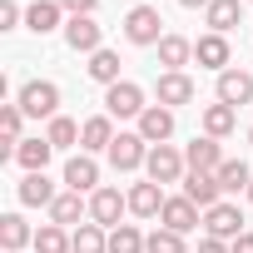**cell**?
I'll list each match as a JSON object with an SVG mask.
<instances>
[{
  "label": "cell",
  "mask_w": 253,
  "mask_h": 253,
  "mask_svg": "<svg viewBox=\"0 0 253 253\" xmlns=\"http://www.w3.org/2000/svg\"><path fill=\"white\" fill-rule=\"evenodd\" d=\"M15 104H20L30 119H55V114H60V84H50V80H25Z\"/></svg>",
  "instance_id": "obj_1"
},
{
  "label": "cell",
  "mask_w": 253,
  "mask_h": 253,
  "mask_svg": "<svg viewBox=\"0 0 253 253\" xmlns=\"http://www.w3.org/2000/svg\"><path fill=\"white\" fill-rule=\"evenodd\" d=\"M149 104H144V89L134 84V80H119V84H109L104 89V114L109 119H139Z\"/></svg>",
  "instance_id": "obj_2"
},
{
  "label": "cell",
  "mask_w": 253,
  "mask_h": 253,
  "mask_svg": "<svg viewBox=\"0 0 253 253\" xmlns=\"http://www.w3.org/2000/svg\"><path fill=\"white\" fill-rule=\"evenodd\" d=\"M149 149H154V144H144V134L134 129V134H114V144H109L104 154H109V164H114L119 174H134V169H144Z\"/></svg>",
  "instance_id": "obj_3"
},
{
  "label": "cell",
  "mask_w": 253,
  "mask_h": 253,
  "mask_svg": "<svg viewBox=\"0 0 253 253\" xmlns=\"http://www.w3.org/2000/svg\"><path fill=\"white\" fill-rule=\"evenodd\" d=\"M124 40L129 45H159L164 40V20L154 5H134L129 15H124Z\"/></svg>",
  "instance_id": "obj_4"
},
{
  "label": "cell",
  "mask_w": 253,
  "mask_h": 253,
  "mask_svg": "<svg viewBox=\"0 0 253 253\" xmlns=\"http://www.w3.org/2000/svg\"><path fill=\"white\" fill-rule=\"evenodd\" d=\"M124 213H129V194H119V189H94V194H89V223L119 228Z\"/></svg>",
  "instance_id": "obj_5"
},
{
  "label": "cell",
  "mask_w": 253,
  "mask_h": 253,
  "mask_svg": "<svg viewBox=\"0 0 253 253\" xmlns=\"http://www.w3.org/2000/svg\"><path fill=\"white\" fill-rule=\"evenodd\" d=\"M184 169H189V164H184V154H179L174 144H154L149 159H144V174H149L154 184H179Z\"/></svg>",
  "instance_id": "obj_6"
},
{
  "label": "cell",
  "mask_w": 253,
  "mask_h": 253,
  "mask_svg": "<svg viewBox=\"0 0 253 253\" xmlns=\"http://www.w3.org/2000/svg\"><path fill=\"white\" fill-rule=\"evenodd\" d=\"M65 45H70L75 55H94V50H104V30H99V20H94V15H75V20H65Z\"/></svg>",
  "instance_id": "obj_7"
},
{
  "label": "cell",
  "mask_w": 253,
  "mask_h": 253,
  "mask_svg": "<svg viewBox=\"0 0 253 253\" xmlns=\"http://www.w3.org/2000/svg\"><path fill=\"white\" fill-rule=\"evenodd\" d=\"M154 94H159V104H164V109L194 104V80H189L184 70H164V75L154 80Z\"/></svg>",
  "instance_id": "obj_8"
},
{
  "label": "cell",
  "mask_w": 253,
  "mask_h": 253,
  "mask_svg": "<svg viewBox=\"0 0 253 253\" xmlns=\"http://www.w3.org/2000/svg\"><path fill=\"white\" fill-rule=\"evenodd\" d=\"M204 228H209V238H223V243L243 238V213H238V204H213V209L204 213Z\"/></svg>",
  "instance_id": "obj_9"
},
{
  "label": "cell",
  "mask_w": 253,
  "mask_h": 253,
  "mask_svg": "<svg viewBox=\"0 0 253 253\" xmlns=\"http://www.w3.org/2000/svg\"><path fill=\"white\" fill-rule=\"evenodd\" d=\"M194 60L204 65V70H213V75H223L228 70V60H233V50H228V35H199L194 40Z\"/></svg>",
  "instance_id": "obj_10"
},
{
  "label": "cell",
  "mask_w": 253,
  "mask_h": 253,
  "mask_svg": "<svg viewBox=\"0 0 253 253\" xmlns=\"http://www.w3.org/2000/svg\"><path fill=\"white\" fill-rule=\"evenodd\" d=\"M218 194H223L218 174H199V169H189V174H184V199H194V204H199L204 213H209L213 204H223Z\"/></svg>",
  "instance_id": "obj_11"
},
{
  "label": "cell",
  "mask_w": 253,
  "mask_h": 253,
  "mask_svg": "<svg viewBox=\"0 0 253 253\" xmlns=\"http://www.w3.org/2000/svg\"><path fill=\"white\" fill-rule=\"evenodd\" d=\"M139 134H144V144H169V139H174V109L149 104V109L139 114Z\"/></svg>",
  "instance_id": "obj_12"
},
{
  "label": "cell",
  "mask_w": 253,
  "mask_h": 253,
  "mask_svg": "<svg viewBox=\"0 0 253 253\" xmlns=\"http://www.w3.org/2000/svg\"><path fill=\"white\" fill-rule=\"evenodd\" d=\"M114 144V119L109 114H89L84 124H80V154H99V149H109Z\"/></svg>",
  "instance_id": "obj_13"
},
{
  "label": "cell",
  "mask_w": 253,
  "mask_h": 253,
  "mask_svg": "<svg viewBox=\"0 0 253 253\" xmlns=\"http://www.w3.org/2000/svg\"><path fill=\"white\" fill-rule=\"evenodd\" d=\"M184 164L189 169H199V174H218L223 169V149H218V139H189V149H184Z\"/></svg>",
  "instance_id": "obj_14"
},
{
  "label": "cell",
  "mask_w": 253,
  "mask_h": 253,
  "mask_svg": "<svg viewBox=\"0 0 253 253\" xmlns=\"http://www.w3.org/2000/svg\"><path fill=\"white\" fill-rule=\"evenodd\" d=\"M164 228H174V233H194L199 228V204L194 199H184V194H174V199H164Z\"/></svg>",
  "instance_id": "obj_15"
},
{
  "label": "cell",
  "mask_w": 253,
  "mask_h": 253,
  "mask_svg": "<svg viewBox=\"0 0 253 253\" xmlns=\"http://www.w3.org/2000/svg\"><path fill=\"white\" fill-rule=\"evenodd\" d=\"M218 99L233 104V109L238 104H253V75L248 70H223L218 75Z\"/></svg>",
  "instance_id": "obj_16"
},
{
  "label": "cell",
  "mask_w": 253,
  "mask_h": 253,
  "mask_svg": "<svg viewBox=\"0 0 253 253\" xmlns=\"http://www.w3.org/2000/svg\"><path fill=\"white\" fill-rule=\"evenodd\" d=\"M50 154H55V144H50L45 134H40V139H20V144H15V164H20L25 174H45Z\"/></svg>",
  "instance_id": "obj_17"
},
{
  "label": "cell",
  "mask_w": 253,
  "mask_h": 253,
  "mask_svg": "<svg viewBox=\"0 0 253 253\" xmlns=\"http://www.w3.org/2000/svg\"><path fill=\"white\" fill-rule=\"evenodd\" d=\"M94 184H99L94 154H75V159L65 164V189H70V194H84V189H94Z\"/></svg>",
  "instance_id": "obj_18"
},
{
  "label": "cell",
  "mask_w": 253,
  "mask_h": 253,
  "mask_svg": "<svg viewBox=\"0 0 253 253\" xmlns=\"http://www.w3.org/2000/svg\"><path fill=\"white\" fill-rule=\"evenodd\" d=\"M129 213H134V218H159V213H164V194H159L154 179H144V184L129 189Z\"/></svg>",
  "instance_id": "obj_19"
},
{
  "label": "cell",
  "mask_w": 253,
  "mask_h": 253,
  "mask_svg": "<svg viewBox=\"0 0 253 253\" xmlns=\"http://www.w3.org/2000/svg\"><path fill=\"white\" fill-rule=\"evenodd\" d=\"M233 129H238V109L223 104V99H213V104L204 109V134H209V139H228Z\"/></svg>",
  "instance_id": "obj_20"
},
{
  "label": "cell",
  "mask_w": 253,
  "mask_h": 253,
  "mask_svg": "<svg viewBox=\"0 0 253 253\" xmlns=\"http://www.w3.org/2000/svg\"><path fill=\"white\" fill-rule=\"evenodd\" d=\"M25 30H35V35H50V30H65V10L55 5V0H35V5L25 10Z\"/></svg>",
  "instance_id": "obj_21"
},
{
  "label": "cell",
  "mask_w": 253,
  "mask_h": 253,
  "mask_svg": "<svg viewBox=\"0 0 253 253\" xmlns=\"http://www.w3.org/2000/svg\"><path fill=\"white\" fill-rule=\"evenodd\" d=\"M60 194H55V184H50V174H25L20 179V204L25 209H50Z\"/></svg>",
  "instance_id": "obj_22"
},
{
  "label": "cell",
  "mask_w": 253,
  "mask_h": 253,
  "mask_svg": "<svg viewBox=\"0 0 253 253\" xmlns=\"http://www.w3.org/2000/svg\"><path fill=\"white\" fill-rule=\"evenodd\" d=\"M204 20H209L213 35H228V30L243 20V0H213V5L204 10Z\"/></svg>",
  "instance_id": "obj_23"
},
{
  "label": "cell",
  "mask_w": 253,
  "mask_h": 253,
  "mask_svg": "<svg viewBox=\"0 0 253 253\" xmlns=\"http://www.w3.org/2000/svg\"><path fill=\"white\" fill-rule=\"evenodd\" d=\"M154 50H159V65H164V70H184V65L194 60V40H184V35H164Z\"/></svg>",
  "instance_id": "obj_24"
},
{
  "label": "cell",
  "mask_w": 253,
  "mask_h": 253,
  "mask_svg": "<svg viewBox=\"0 0 253 253\" xmlns=\"http://www.w3.org/2000/svg\"><path fill=\"white\" fill-rule=\"evenodd\" d=\"M84 213H89V204H84L80 194H60V199L50 204V223H60V228H80Z\"/></svg>",
  "instance_id": "obj_25"
},
{
  "label": "cell",
  "mask_w": 253,
  "mask_h": 253,
  "mask_svg": "<svg viewBox=\"0 0 253 253\" xmlns=\"http://www.w3.org/2000/svg\"><path fill=\"white\" fill-rule=\"evenodd\" d=\"M25 243H35L30 223H25L20 213H5V218H0V248H5V253H20Z\"/></svg>",
  "instance_id": "obj_26"
},
{
  "label": "cell",
  "mask_w": 253,
  "mask_h": 253,
  "mask_svg": "<svg viewBox=\"0 0 253 253\" xmlns=\"http://www.w3.org/2000/svg\"><path fill=\"white\" fill-rule=\"evenodd\" d=\"M70 243H75V253H109V228H99V223H80V228L70 233Z\"/></svg>",
  "instance_id": "obj_27"
},
{
  "label": "cell",
  "mask_w": 253,
  "mask_h": 253,
  "mask_svg": "<svg viewBox=\"0 0 253 253\" xmlns=\"http://www.w3.org/2000/svg\"><path fill=\"white\" fill-rule=\"evenodd\" d=\"M89 80H99L104 89L119 84V55H114V50H94V55H89Z\"/></svg>",
  "instance_id": "obj_28"
},
{
  "label": "cell",
  "mask_w": 253,
  "mask_h": 253,
  "mask_svg": "<svg viewBox=\"0 0 253 253\" xmlns=\"http://www.w3.org/2000/svg\"><path fill=\"white\" fill-rule=\"evenodd\" d=\"M218 184H223V194H248V184H253V169L243 164V159H223V169H218Z\"/></svg>",
  "instance_id": "obj_29"
},
{
  "label": "cell",
  "mask_w": 253,
  "mask_h": 253,
  "mask_svg": "<svg viewBox=\"0 0 253 253\" xmlns=\"http://www.w3.org/2000/svg\"><path fill=\"white\" fill-rule=\"evenodd\" d=\"M35 253H75V243H70V233H65L60 223H40V233H35Z\"/></svg>",
  "instance_id": "obj_30"
},
{
  "label": "cell",
  "mask_w": 253,
  "mask_h": 253,
  "mask_svg": "<svg viewBox=\"0 0 253 253\" xmlns=\"http://www.w3.org/2000/svg\"><path fill=\"white\" fill-rule=\"evenodd\" d=\"M144 233L134 228V223H119V228H109V253H144Z\"/></svg>",
  "instance_id": "obj_31"
},
{
  "label": "cell",
  "mask_w": 253,
  "mask_h": 253,
  "mask_svg": "<svg viewBox=\"0 0 253 253\" xmlns=\"http://www.w3.org/2000/svg\"><path fill=\"white\" fill-rule=\"evenodd\" d=\"M20 124H25V109H20V104H5V109H0V134H5L10 159H15V144H20Z\"/></svg>",
  "instance_id": "obj_32"
},
{
  "label": "cell",
  "mask_w": 253,
  "mask_h": 253,
  "mask_svg": "<svg viewBox=\"0 0 253 253\" xmlns=\"http://www.w3.org/2000/svg\"><path fill=\"white\" fill-rule=\"evenodd\" d=\"M45 139H50L55 149H70V144L80 139V124H75V119H65V114H55V119H50V129H45Z\"/></svg>",
  "instance_id": "obj_33"
},
{
  "label": "cell",
  "mask_w": 253,
  "mask_h": 253,
  "mask_svg": "<svg viewBox=\"0 0 253 253\" xmlns=\"http://www.w3.org/2000/svg\"><path fill=\"white\" fill-rule=\"evenodd\" d=\"M144 253H189V248H184V233H174V228H154L149 243H144Z\"/></svg>",
  "instance_id": "obj_34"
},
{
  "label": "cell",
  "mask_w": 253,
  "mask_h": 253,
  "mask_svg": "<svg viewBox=\"0 0 253 253\" xmlns=\"http://www.w3.org/2000/svg\"><path fill=\"white\" fill-rule=\"evenodd\" d=\"M55 5L75 20V15H94V10H99V0H55Z\"/></svg>",
  "instance_id": "obj_35"
},
{
  "label": "cell",
  "mask_w": 253,
  "mask_h": 253,
  "mask_svg": "<svg viewBox=\"0 0 253 253\" xmlns=\"http://www.w3.org/2000/svg\"><path fill=\"white\" fill-rule=\"evenodd\" d=\"M20 25V5L15 0H0V30H15Z\"/></svg>",
  "instance_id": "obj_36"
},
{
  "label": "cell",
  "mask_w": 253,
  "mask_h": 253,
  "mask_svg": "<svg viewBox=\"0 0 253 253\" xmlns=\"http://www.w3.org/2000/svg\"><path fill=\"white\" fill-rule=\"evenodd\" d=\"M199 253H233V243H223V238H199Z\"/></svg>",
  "instance_id": "obj_37"
},
{
  "label": "cell",
  "mask_w": 253,
  "mask_h": 253,
  "mask_svg": "<svg viewBox=\"0 0 253 253\" xmlns=\"http://www.w3.org/2000/svg\"><path fill=\"white\" fill-rule=\"evenodd\" d=\"M233 253H253V233H243V238H233Z\"/></svg>",
  "instance_id": "obj_38"
},
{
  "label": "cell",
  "mask_w": 253,
  "mask_h": 253,
  "mask_svg": "<svg viewBox=\"0 0 253 253\" xmlns=\"http://www.w3.org/2000/svg\"><path fill=\"white\" fill-rule=\"evenodd\" d=\"M179 5H184V10H199V5L209 10V5H213V0H179Z\"/></svg>",
  "instance_id": "obj_39"
},
{
  "label": "cell",
  "mask_w": 253,
  "mask_h": 253,
  "mask_svg": "<svg viewBox=\"0 0 253 253\" xmlns=\"http://www.w3.org/2000/svg\"><path fill=\"white\" fill-rule=\"evenodd\" d=\"M248 144H253V124H248Z\"/></svg>",
  "instance_id": "obj_40"
},
{
  "label": "cell",
  "mask_w": 253,
  "mask_h": 253,
  "mask_svg": "<svg viewBox=\"0 0 253 253\" xmlns=\"http://www.w3.org/2000/svg\"><path fill=\"white\" fill-rule=\"evenodd\" d=\"M248 204H253V184H248Z\"/></svg>",
  "instance_id": "obj_41"
}]
</instances>
